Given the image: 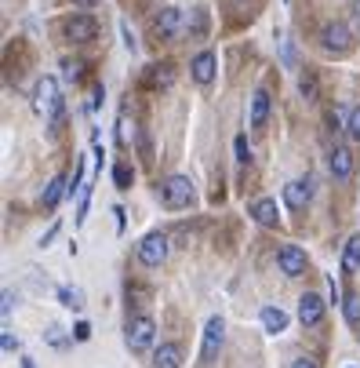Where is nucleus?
Returning a JSON list of instances; mask_svg holds the SVG:
<instances>
[{
  "instance_id": "f257e3e1",
  "label": "nucleus",
  "mask_w": 360,
  "mask_h": 368,
  "mask_svg": "<svg viewBox=\"0 0 360 368\" xmlns=\"http://www.w3.org/2000/svg\"><path fill=\"white\" fill-rule=\"evenodd\" d=\"M160 205L168 212H182L189 208L193 201H197V190H193V183L186 179V175H171V179H164V186L157 190Z\"/></svg>"
},
{
  "instance_id": "f03ea898",
  "label": "nucleus",
  "mask_w": 360,
  "mask_h": 368,
  "mask_svg": "<svg viewBox=\"0 0 360 368\" xmlns=\"http://www.w3.org/2000/svg\"><path fill=\"white\" fill-rule=\"evenodd\" d=\"M36 110H41L44 121L59 132V124H62V99H59V81L55 77H41V84H36Z\"/></svg>"
},
{
  "instance_id": "7ed1b4c3",
  "label": "nucleus",
  "mask_w": 360,
  "mask_h": 368,
  "mask_svg": "<svg viewBox=\"0 0 360 368\" xmlns=\"http://www.w3.org/2000/svg\"><path fill=\"white\" fill-rule=\"evenodd\" d=\"M320 48H324L328 55L342 59V55H350V52H353V33L346 30L342 22H328V26L320 30Z\"/></svg>"
},
{
  "instance_id": "20e7f679",
  "label": "nucleus",
  "mask_w": 360,
  "mask_h": 368,
  "mask_svg": "<svg viewBox=\"0 0 360 368\" xmlns=\"http://www.w3.org/2000/svg\"><path fill=\"white\" fill-rule=\"evenodd\" d=\"M222 343H226V321L211 317L208 328H204V343H200V365H215L218 354H222Z\"/></svg>"
},
{
  "instance_id": "39448f33",
  "label": "nucleus",
  "mask_w": 360,
  "mask_h": 368,
  "mask_svg": "<svg viewBox=\"0 0 360 368\" xmlns=\"http://www.w3.org/2000/svg\"><path fill=\"white\" fill-rule=\"evenodd\" d=\"M62 33H66L70 41H76V44H87V41L98 37V22L92 15H84V11H73V15L62 19Z\"/></svg>"
},
{
  "instance_id": "423d86ee",
  "label": "nucleus",
  "mask_w": 360,
  "mask_h": 368,
  "mask_svg": "<svg viewBox=\"0 0 360 368\" xmlns=\"http://www.w3.org/2000/svg\"><path fill=\"white\" fill-rule=\"evenodd\" d=\"M153 332H157V325L149 321V317H135V321H127V350L131 354H146L153 347Z\"/></svg>"
},
{
  "instance_id": "0eeeda50",
  "label": "nucleus",
  "mask_w": 360,
  "mask_h": 368,
  "mask_svg": "<svg viewBox=\"0 0 360 368\" xmlns=\"http://www.w3.org/2000/svg\"><path fill=\"white\" fill-rule=\"evenodd\" d=\"M164 259H168V237H164V234L142 237V245H138V263L153 270V266H160Z\"/></svg>"
},
{
  "instance_id": "6e6552de",
  "label": "nucleus",
  "mask_w": 360,
  "mask_h": 368,
  "mask_svg": "<svg viewBox=\"0 0 360 368\" xmlns=\"http://www.w3.org/2000/svg\"><path fill=\"white\" fill-rule=\"evenodd\" d=\"M310 201H313V183H310V179H295V183L284 186V205H288L291 212H302Z\"/></svg>"
},
{
  "instance_id": "1a4fd4ad",
  "label": "nucleus",
  "mask_w": 360,
  "mask_h": 368,
  "mask_svg": "<svg viewBox=\"0 0 360 368\" xmlns=\"http://www.w3.org/2000/svg\"><path fill=\"white\" fill-rule=\"evenodd\" d=\"M277 263H280V270H284L288 277H302L306 274V252L299 245H284L277 252Z\"/></svg>"
},
{
  "instance_id": "9d476101",
  "label": "nucleus",
  "mask_w": 360,
  "mask_h": 368,
  "mask_svg": "<svg viewBox=\"0 0 360 368\" xmlns=\"http://www.w3.org/2000/svg\"><path fill=\"white\" fill-rule=\"evenodd\" d=\"M299 321L306 328H317L320 321H324V299L313 296V292H306V296L299 299Z\"/></svg>"
},
{
  "instance_id": "9b49d317",
  "label": "nucleus",
  "mask_w": 360,
  "mask_h": 368,
  "mask_svg": "<svg viewBox=\"0 0 360 368\" xmlns=\"http://www.w3.org/2000/svg\"><path fill=\"white\" fill-rule=\"evenodd\" d=\"M153 30H157L160 41L178 37V33H182V11H178V8H164L160 15H157V22H153Z\"/></svg>"
},
{
  "instance_id": "f8f14e48",
  "label": "nucleus",
  "mask_w": 360,
  "mask_h": 368,
  "mask_svg": "<svg viewBox=\"0 0 360 368\" xmlns=\"http://www.w3.org/2000/svg\"><path fill=\"white\" fill-rule=\"evenodd\" d=\"M328 168H331V175H335L339 183H350V175H353V154L346 146H335V150H331V157H328Z\"/></svg>"
},
{
  "instance_id": "ddd939ff",
  "label": "nucleus",
  "mask_w": 360,
  "mask_h": 368,
  "mask_svg": "<svg viewBox=\"0 0 360 368\" xmlns=\"http://www.w3.org/2000/svg\"><path fill=\"white\" fill-rule=\"evenodd\" d=\"M153 368H182V347H178V343H164V347L153 354Z\"/></svg>"
},
{
  "instance_id": "4468645a",
  "label": "nucleus",
  "mask_w": 360,
  "mask_h": 368,
  "mask_svg": "<svg viewBox=\"0 0 360 368\" xmlns=\"http://www.w3.org/2000/svg\"><path fill=\"white\" fill-rule=\"evenodd\" d=\"M193 81H197V84H211L215 81V55L211 52H200L197 59H193Z\"/></svg>"
},
{
  "instance_id": "2eb2a0df",
  "label": "nucleus",
  "mask_w": 360,
  "mask_h": 368,
  "mask_svg": "<svg viewBox=\"0 0 360 368\" xmlns=\"http://www.w3.org/2000/svg\"><path fill=\"white\" fill-rule=\"evenodd\" d=\"M357 270H360V234H353L350 241H346V248H342V274L353 277Z\"/></svg>"
},
{
  "instance_id": "dca6fc26",
  "label": "nucleus",
  "mask_w": 360,
  "mask_h": 368,
  "mask_svg": "<svg viewBox=\"0 0 360 368\" xmlns=\"http://www.w3.org/2000/svg\"><path fill=\"white\" fill-rule=\"evenodd\" d=\"M251 215H255V223H259V226H277V219H280L277 201H269V197L255 201V205H251Z\"/></svg>"
},
{
  "instance_id": "f3484780",
  "label": "nucleus",
  "mask_w": 360,
  "mask_h": 368,
  "mask_svg": "<svg viewBox=\"0 0 360 368\" xmlns=\"http://www.w3.org/2000/svg\"><path fill=\"white\" fill-rule=\"evenodd\" d=\"M262 328L269 336H280L288 328V314L280 310V307H262Z\"/></svg>"
},
{
  "instance_id": "a211bd4d",
  "label": "nucleus",
  "mask_w": 360,
  "mask_h": 368,
  "mask_svg": "<svg viewBox=\"0 0 360 368\" xmlns=\"http://www.w3.org/2000/svg\"><path fill=\"white\" fill-rule=\"evenodd\" d=\"M266 117H269V95L255 92L251 95V128H266Z\"/></svg>"
},
{
  "instance_id": "6ab92c4d",
  "label": "nucleus",
  "mask_w": 360,
  "mask_h": 368,
  "mask_svg": "<svg viewBox=\"0 0 360 368\" xmlns=\"http://www.w3.org/2000/svg\"><path fill=\"white\" fill-rule=\"evenodd\" d=\"M146 81H149L153 88H171V81H175V70H171V62H157V66H149Z\"/></svg>"
},
{
  "instance_id": "aec40b11",
  "label": "nucleus",
  "mask_w": 360,
  "mask_h": 368,
  "mask_svg": "<svg viewBox=\"0 0 360 368\" xmlns=\"http://www.w3.org/2000/svg\"><path fill=\"white\" fill-rule=\"evenodd\" d=\"M70 194V186H66V175H55V179H51V186L44 190V208H55L62 197Z\"/></svg>"
},
{
  "instance_id": "412c9836",
  "label": "nucleus",
  "mask_w": 360,
  "mask_h": 368,
  "mask_svg": "<svg viewBox=\"0 0 360 368\" xmlns=\"http://www.w3.org/2000/svg\"><path fill=\"white\" fill-rule=\"evenodd\" d=\"M299 92H302L306 103H317L320 84H317V73H313V70H302V73H299Z\"/></svg>"
},
{
  "instance_id": "4be33fe9",
  "label": "nucleus",
  "mask_w": 360,
  "mask_h": 368,
  "mask_svg": "<svg viewBox=\"0 0 360 368\" xmlns=\"http://www.w3.org/2000/svg\"><path fill=\"white\" fill-rule=\"evenodd\" d=\"M59 299H62V307H70V310L84 307V292L81 288H59Z\"/></svg>"
},
{
  "instance_id": "5701e85b",
  "label": "nucleus",
  "mask_w": 360,
  "mask_h": 368,
  "mask_svg": "<svg viewBox=\"0 0 360 368\" xmlns=\"http://www.w3.org/2000/svg\"><path fill=\"white\" fill-rule=\"evenodd\" d=\"M113 183H117V190H131L135 172L127 168V164H117V168H113Z\"/></svg>"
},
{
  "instance_id": "b1692460",
  "label": "nucleus",
  "mask_w": 360,
  "mask_h": 368,
  "mask_svg": "<svg viewBox=\"0 0 360 368\" xmlns=\"http://www.w3.org/2000/svg\"><path fill=\"white\" fill-rule=\"evenodd\" d=\"M189 37H200L204 30H208V11H204V8H193V22H189Z\"/></svg>"
},
{
  "instance_id": "393cba45",
  "label": "nucleus",
  "mask_w": 360,
  "mask_h": 368,
  "mask_svg": "<svg viewBox=\"0 0 360 368\" xmlns=\"http://www.w3.org/2000/svg\"><path fill=\"white\" fill-rule=\"evenodd\" d=\"M346 321H350V325H360V296H350V299H346Z\"/></svg>"
},
{
  "instance_id": "a878e982",
  "label": "nucleus",
  "mask_w": 360,
  "mask_h": 368,
  "mask_svg": "<svg viewBox=\"0 0 360 368\" xmlns=\"http://www.w3.org/2000/svg\"><path fill=\"white\" fill-rule=\"evenodd\" d=\"M233 146H237V161H240V164H248V161H251V150H248V139H244V135H237V143H233Z\"/></svg>"
},
{
  "instance_id": "bb28decb",
  "label": "nucleus",
  "mask_w": 360,
  "mask_h": 368,
  "mask_svg": "<svg viewBox=\"0 0 360 368\" xmlns=\"http://www.w3.org/2000/svg\"><path fill=\"white\" fill-rule=\"evenodd\" d=\"M350 135H353V139H360V106H353V110H350Z\"/></svg>"
},
{
  "instance_id": "cd10ccee",
  "label": "nucleus",
  "mask_w": 360,
  "mask_h": 368,
  "mask_svg": "<svg viewBox=\"0 0 360 368\" xmlns=\"http://www.w3.org/2000/svg\"><path fill=\"white\" fill-rule=\"evenodd\" d=\"M73 336H76V343H87V339H92V325H87V321H81V325L73 328Z\"/></svg>"
},
{
  "instance_id": "c85d7f7f",
  "label": "nucleus",
  "mask_w": 360,
  "mask_h": 368,
  "mask_svg": "<svg viewBox=\"0 0 360 368\" xmlns=\"http://www.w3.org/2000/svg\"><path fill=\"white\" fill-rule=\"evenodd\" d=\"M291 368H320V361H313V358H299V361H291Z\"/></svg>"
},
{
  "instance_id": "c756f323",
  "label": "nucleus",
  "mask_w": 360,
  "mask_h": 368,
  "mask_svg": "<svg viewBox=\"0 0 360 368\" xmlns=\"http://www.w3.org/2000/svg\"><path fill=\"white\" fill-rule=\"evenodd\" d=\"M0 343H4V350H8V354H11V350H19V339L11 336V332H4V339H0Z\"/></svg>"
},
{
  "instance_id": "7c9ffc66",
  "label": "nucleus",
  "mask_w": 360,
  "mask_h": 368,
  "mask_svg": "<svg viewBox=\"0 0 360 368\" xmlns=\"http://www.w3.org/2000/svg\"><path fill=\"white\" fill-rule=\"evenodd\" d=\"M11 307H15V296H11V292H4V307H0V314H11Z\"/></svg>"
},
{
  "instance_id": "2f4dec72",
  "label": "nucleus",
  "mask_w": 360,
  "mask_h": 368,
  "mask_svg": "<svg viewBox=\"0 0 360 368\" xmlns=\"http://www.w3.org/2000/svg\"><path fill=\"white\" fill-rule=\"evenodd\" d=\"M59 332H62V328H51V332H47V339H51V343H55V347H62V343H66V339H62Z\"/></svg>"
},
{
  "instance_id": "473e14b6",
  "label": "nucleus",
  "mask_w": 360,
  "mask_h": 368,
  "mask_svg": "<svg viewBox=\"0 0 360 368\" xmlns=\"http://www.w3.org/2000/svg\"><path fill=\"white\" fill-rule=\"evenodd\" d=\"M73 4H81V8H95L98 0H73Z\"/></svg>"
},
{
  "instance_id": "72a5a7b5",
  "label": "nucleus",
  "mask_w": 360,
  "mask_h": 368,
  "mask_svg": "<svg viewBox=\"0 0 360 368\" xmlns=\"http://www.w3.org/2000/svg\"><path fill=\"white\" fill-rule=\"evenodd\" d=\"M22 368H33V361H30V358H22Z\"/></svg>"
}]
</instances>
